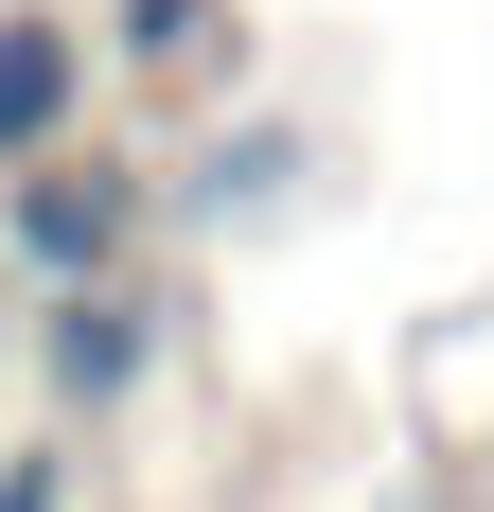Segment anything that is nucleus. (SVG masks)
I'll return each mask as SVG.
<instances>
[{"mask_svg":"<svg viewBox=\"0 0 494 512\" xmlns=\"http://www.w3.org/2000/svg\"><path fill=\"white\" fill-rule=\"evenodd\" d=\"M142 230H159V177L89 159V124H71V142H36L18 177H0V283H18V301H36V283H106Z\"/></svg>","mask_w":494,"mask_h":512,"instance_id":"nucleus-1","label":"nucleus"},{"mask_svg":"<svg viewBox=\"0 0 494 512\" xmlns=\"http://www.w3.org/2000/svg\"><path fill=\"white\" fill-rule=\"evenodd\" d=\"M18 318H36V371H53V407H71V424L142 407V389H159V336H177L159 283H124V265H106V283H36Z\"/></svg>","mask_w":494,"mask_h":512,"instance_id":"nucleus-2","label":"nucleus"},{"mask_svg":"<svg viewBox=\"0 0 494 512\" xmlns=\"http://www.w3.org/2000/svg\"><path fill=\"white\" fill-rule=\"evenodd\" d=\"M71 124H89V36L53 0H0V177L36 142H71Z\"/></svg>","mask_w":494,"mask_h":512,"instance_id":"nucleus-3","label":"nucleus"},{"mask_svg":"<svg viewBox=\"0 0 494 512\" xmlns=\"http://www.w3.org/2000/svg\"><path fill=\"white\" fill-rule=\"evenodd\" d=\"M283 177H300V124H212V142L177 159V195H159V212H195V230H230V212H265Z\"/></svg>","mask_w":494,"mask_h":512,"instance_id":"nucleus-4","label":"nucleus"},{"mask_svg":"<svg viewBox=\"0 0 494 512\" xmlns=\"http://www.w3.org/2000/svg\"><path fill=\"white\" fill-rule=\"evenodd\" d=\"M106 53H230V18H212V0H106Z\"/></svg>","mask_w":494,"mask_h":512,"instance_id":"nucleus-5","label":"nucleus"},{"mask_svg":"<svg viewBox=\"0 0 494 512\" xmlns=\"http://www.w3.org/2000/svg\"><path fill=\"white\" fill-rule=\"evenodd\" d=\"M0 512H71V460H53V442H18V460H0Z\"/></svg>","mask_w":494,"mask_h":512,"instance_id":"nucleus-6","label":"nucleus"},{"mask_svg":"<svg viewBox=\"0 0 494 512\" xmlns=\"http://www.w3.org/2000/svg\"><path fill=\"white\" fill-rule=\"evenodd\" d=\"M0 336H18V283H0Z\"/></svg>","mask_w":494,"mask_h":512,"instance_id":"nucleus-7","label":"nucleus"},{"mask_svg":"<svg viewBox=\"0 0 494 512\" xmlns=\"http://www.w3.org/2000/svg\"><path fill=\"white\" fill-rule=\"evenodd\" d=\"M0 460H18V442H0Z\"/></svg>","mask_w":494,"mask_h":512,"instance_id":"nucleus-8","label":"nucleus"}]
</instances>
